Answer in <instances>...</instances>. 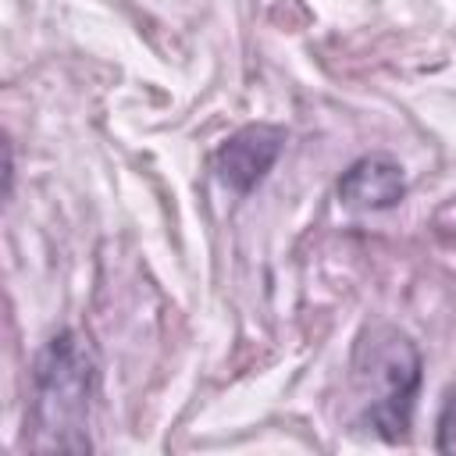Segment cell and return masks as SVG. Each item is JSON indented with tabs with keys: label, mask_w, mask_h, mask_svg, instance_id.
<instances>
[{
	"label": "cell",
	"mask_w": 456,
	"mask_h": 456,
	"mask_svg": "<svg viewBox=\"0 0 456 456\" xmlns=\"http://www.w3.org/2000/svg\"><path fill=\"white\" fill-rule=\"evenodd\" d=\"M96 360L75 331L46 342L32 370V449L86 452Z\"/></svg>",
	"instance_id": "cell-1"
},
{
	"label": "cell",
	"mask_w": 456,
	"mask_h": 456,
	"mask_svg": "<svg viewBox=\"0 0 456 456\" xmlns=\"http://www.w3.org/2000/svg\"><path fill=\"white\" fill-rule=\"evenodd\" d=\"M281 146H285V132L278 125H246L214 150L210 171L217 175L221 185L235 192H249L274 167Z\"/></svg>",
	"instance_id": "cell-3"
},
{
	"label": "cell",
	"mask_w": 456,
	"mask_h": 456,
	"mask_svg": "<svg viewBox=\"0 0 456 456\" xmlns=\"http://www.w3.org/2000/svg\"><path fill=\"white\" fill-rule=\"evenodd\" d=\"M356 381L367 388L360 424L378 431L385 442H403L413 420V399L420 388V353L395 328H370L356 342L353 356Z\"/></svg>",
	"instance_id": "cell-2"
},
{
	"label": "cell",
	"mask_w": 456,
	"mask_h": 456,
	"mask_svg": "<svg viewBox=\"0 0 456 456\" xmlns=\"http://www.w3.org/2000/svg\"><path fill=\"white\" fill-rule=\"evenodd\" d=\"M406 196V178L403 167L385 157V153H370L360 157L356 164H349L338 178V200L349 210H388Z\"/></svg>",
	"instance_id": "cell-4"
},
{
	"label": "cell",
	"mask_w": 456,
	"mask_h": 456,
	"mask_svg": "<svg viewBox=\"0 0 456 456\" xmlns=\"http://www.w3.org/2000/svg\"><path fill=\"white\" fill-rule=\"evenodd\" d=\"M435 449L456 456V388H449L442 399L438 424H435Z\"/></svg>",
	"instance_id": "cell-5"
}]
</instances>
